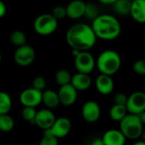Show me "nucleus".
Here are the masks:
<instances>
[{
  "mask_svg": "<svg viewBox=\"0 0 145 145\" xmlns=\"http://www.w3.org/2000/svg\"><path fill=\"white\" fill-rule=\"evenodd\" d=\"M97 37L91 25L85 23H76L71 25L66 32L67 43L80 52L88 51L97 42Z\"/></svg>",
  "mask_w": 145,
  "mask_h": 145,
  "instance_id": "f257e3e1",
  "label": "nucleus"
},
{
  "mask_svg": "<svg viewBox=\"0 0 145 145\" xmlns=\"http://www.w3.org/2000/svg\"><path fill=\"white\" fill-rule=\"evenodd\" d=\"M91 28L97 37L103 40H115L121 32L120 21L111 14H99L91 23Z\"/></svg>",
  "mask_w": 145,
  "mask_h": 145,
  "instance_id": "f03ea898",
  "label": "nucleus"
},
{
  "mask_svg": "<svg viewBox=\"0 0 145 145\" xmlns=\"http://www.w3.org/2000/svg\"><path fill=\"white\" fill-rule=\"evenodd\" d=\"M96 66L102 75L112 76L121 69V55L115 50H104L98 55L96 60Z\"/></svg>",
  "mask_w": 145,
  "mask_h": 145,
  "instance_id": "7ed1b4c3",
  "label": "nucleus"
},
{
  "mask_svg": "<svg viewBox=\"0 0 145 145\" xmlns=\"http://www.w3.org/2000/svg\"><path fill=\"white\" fill-rule=\"evenodd\" d=\"M126 139L136 140L141 138L144 131V125L138 116L127 114L125 118L120 121V129Z\"/></svg>",
  "mask_w": 145,
  "mask_h": 145,
  "instance_id": "20e7f679",
  "label": "nucleus"
},
{
  "mask_svg": "<svg viewBox=\"0 0 145 145\" xmlns=\"http://www.w3.org/2000/svg\"><path fill=\"white\" fill-rule=\"evenodd\" d=\"M57 27L58 20L50 14H42L38 15L33 22V29L40 36L51 35L56 31Z\"/></svg>",
  "mask_w": 145,
  "mask_h": 145,
  "instance_id": "39448f33",
  "label": "nucleus"
},
{
  "mask_svg": "<svg viewBox=\"0 0 145 145\" xmlns=\"http://www.w3.org/2000/svg\"><path fill=\"white\" fill-rule=\"evenodd\" d=\"M74 67L79 73L90 75L96 67V59L89 51L80 52L74 57Z\"/></svg>",
  "mask_w": 145,
  "mask_h": 145,
  "instance_id": "423d86ee",
  "label": "nucleus"
},
{
  "mask_svg": "<svg viewBox=\"0 0 145 145\" xmlns=\"http://www.w3.org/2000/svg\"><path fill=\"white\" fill-rule=\"evenodd\" d=\"M128 114L139 116L145 110V93L134 92L128 96L126 105Z\"/></svg>",
  "mask_w": 145,
  "mask_h": 145,
  "instance_id": "0eeeda50",
  "label": "nucleus"
},
{
  "mask_svg": "<svg viewBox=\"0 0 145 145\" xmlns=\"http://www.w3.org/2000/svg\"><path fill=\"white\" fill-rule=\"evenodd\" d=\"M36 58V52L30 45H24L15 49L14 53V60L20 66L30 65Z\"/></svg>",
  "mask_w": 145,
  "mask_h": 145,
  "instance_id": "6e6552de",
  "label": "nucleus"
},
{
  "mask_svg": "<svg viewBox=\"0 0 145 145\" xmlns=\"http://www.w3.org/2000/svg\"><path fill=\"white\" fill-rule=\"evenodd\" d=\"M42 93L32 88H26L20 94V103L24 107L36 108L42 103Z\"/></svg>",
  "mask_w": 145,
  "mask_h": 145,
  "instance_id": "1a4fd4ad",
  "label": "nucleus"
},
{
  "mask_svg": "<svg viewBox=\"0 0 145 145\" xmlns=\"http://www.w3.org/2000/svg\"><path fill=\"white\" fill-rule=\"evenodd\" d=\"M81 115L85 121L94 123L97 121L101 116V108L96 101L88 100L81 108Z\"/></svg>",
  "mask_w": 145,
  "mask_h": 145,
  "instance_id": "9d476101",
  "label": "nucleus"
},
{
  "mask_svg": "<svg viewBox=\"0 0 145 145\" xmlns=\"http://www.w3.org/2000/svg\"><path fill=\"white\" fill-rule=\"evenodd\" d=\"M71 128H72L71 121L68 118L62 116V117L56 118L52 127L50 129L51 131L52 136L59 139L67 137L69 134Z\"/></svg>",
  "mask_w": 145,
  "mask_h": 145,
  "instance_id": "9b49d317",
  "label": "nucleus"
},
{
  "mask_svg": "<svg viewBox=\"0 0 145 145\" xmlns=\"http://www.w3.org/2000/svg\"><path fill=\"white\" fill-rule=\"evenodd\" d=\"M57 93L60 104L65 106L73 105L78 99V91L71 84L60 87Z\"/></svg>",
  "mask_w": 145,
  "mask_h": 145,
  "instance_id": "f8f14e48",
  "label": "nucleus"
},
{
  "mask_svg": "<svg viewBox=\"0 0 145 145\" xmlns=\"http://www.w3.org/2000/svg\"><path fill=\"white\" fill-rule=\"evenodd\" d=\"M55 114L49 109H42L37 111L34 124H36L39 128L43 130L49 129L52 127L53 123L56 121Z\"/></svg>",
  "mask_w": 145,
  "mask_h": 145,
  "instance_id": "ddd939ff",
  "label": "nucleus"
},
{
  "mask_svg": "<svg viewBox=\"0 0 145 145\" xmlns=\"http://www.w3.org/2000/svg\"><path fill=\"white\" fill-rule=\"evenodd\" d=\"M96 88L103 95H109L114 91L115 82L112 76L106 75H99L95 81Z\"/></svg>",
  "mask_w": 145,
  "mask_h": 145,
  "instance_id": "4468645a",
  "label": "nucleus"
},
{
  "mask_svg": "<svg viewBox=\"0 0 145 145\" xmlns=\"http://www.w3.org/2000/svg\"><path fill=\"white\" fill-rule=\"evenodd\" d=\"M85 3L81 0H74L66 6L67 16L73 20H77L85 15Z\"/></svg>",
  "mask_w": 145,
  "mask_h": 145,
  "instance_id": "2eb2a0df",
  "label": "nucleus"
},
{
  "mask_svg": "<svg viewBox=\"0 0 145 145\" xmlns=\"http://www.w3.org/2000/svg\"><path fill=\"white\" fill-rule=\"evenodd\" d=\"M102 140L104 145H125L126 139L120 130L109 129L104 133Z\"/></svg>",
  "mask_w": 145,
  "mask_h": 145,
  "instance_id": "dca6fc26",
  "label": "nucleus"
},
{
  "mask_svg": "<svg viewBox=\"0 0 145 145\" xmlns=\"http://www.w3.org/2000/svg\"><path fill=\"white\" fill-rule=\"evenodd\" d=\"M91 82L92 81L90 75L77 72L72 76L70 84L77 91H85L90 88Z\"/></svg>",
  "mask_w": 145,
  "mask_h": 145,
  "instance_id": "f3484780",
  "label": "nucleus"
},
{
  "mask_svg": "<svg viewBox=\"0 0 145 145\" xmlns=\"http://www.w3.org/2000/svg\"><path fill=\"white\" fill-rule=\"evenodd\" d=\"M130 15L138 23H145V0H135L132 2Z\"/></svg>",
  "mask_w": 145,
  "mask_h": 145,
  "instance_id": "a211bd4d",
  "label": "nucleus"
},
{
  "mask_svg": "<svg viewBox=\"0 0 145 145\" xmlns=\"http://www.w3.org/2000/svg\"><path fill=\"white\" fill-rule=\"evenodd\" d=\"M42 102L50 110L55 109L60 105L57 92L52 89H46L42 93Z\"/></svg>",
  "mask_w": 145,
  "mask_h": 145,
  "instance_id": "6ab92c4d",
  "label": "nucleus"
},
{
  "mask_svg": "<svg viewBox=\"0 0 145 145\" xmlns=\"http://www.w3.org/2000/svg\"><path fill=\"white\" fill-rule=\"evenodd\" d=\"M132 2L130 0H116L113 4V8L121 16L129 15L131 13Z\"/></svg>",
  "mask_w": 145,
  "mask_h": 145,
  "instance_id": "aec40b11",
  "label": "nucleus"
},
{
  "mask_svg": "<svg viewBox=\"0 0 145 145\" xmlns=\"http://www.w3.org/2000/svg\"><path fill=\"white\" fill-rule=\"evenodd\" d=\"M128 114L126 106L114 105L109 110V116L115 121H121Z\"/></svg>",
  "mask_w": 145,
  "mask_h": 145,
  "instance_id": "412c9836",
  "label": "nucleus"
},
{
  "mask_svg": "<svg viewBox=\"0 0 145 145\" xmlns=\"http://www.w3.org/2000/svg\"><path fill=\"white\" fill-rule=\"evenodd\" d=\"M12 107V99L10 95L3 91H0V116L7 115Z\"/></svg>",
  "mask_w": 145,
  "mask_h": 145,
  "instance_id": "4be33fe9",
  "label": "nucleus"
},
{
  "mask_svg": "<svg viewBox=\"0 0 145 145\" xmlns=\"http://www.w3.org/2000/svg\"><path fill=\"white\" fill-rule=\"evenodd\" d=\"M10 42L13 45L16 46L17 48L26 45V34L20 30H15L11 32L10 34Z\"/></svg>",
  "mask_w": 145,
  "mask_h": 145,
  "instance_id": "5701e85b",
  "label": "nucleus"
},
{
  "mask_svg": "<svg viewBox=\"0 0 145 145\" xmlns=\"http://www.w3.org/2000/svg\"><path fill=\"white\" fill-rule=\"evenodd\" d=\"M71 78H72L71 73L68 71L65 70V69L59 70L56 73V75H55L56 82V83L58 85H60V87H62V86L70 84Z\"/></svg>",
  "mask_w": 145,
  "mask_h": 145,
  "instance_id": "b1692460",
  "label": "nucleus"
},
{
  "mask_svg": "<svg viewBox=\"0 0 145 145\" xmlns=\"http://www.w3.org/2000/svg\"><path fill=\"white\" fill-rule=\"evenodd\" d=\"M15 127L14 119L9 115H2L0 116V131L3 133L11 132Z\"/></svg>",
  "mask_w": 145,
  "mask_h": 145,
  "instance_id": "393cba45",
  "label": "nucleus"
},
{
  "mask_svg": "<svg viewBox=\"0 0 145 145\" xmlns=\"http://www.w3.org/2000/svg\"><path fill=\"white\" fill-rule=\"evenodd\" d=\"M98 8L97 5L93 3H85V15L87 19L94 20L98 16Z\"/></svg>",
  "mask_w": 145,
  "mask_h": 145,
  "instance_id": "a878e982",
  "label": "nucleus"
},
{
  "mask_svg": "<svg viewBox=\"0 0 145 145\" xmlns=\"http://www.w3.org/2000/svg\"><path fill=\"white\" fill-rule=\"evenodd\" d=\"M21 116L22 118L30 122V123H34V119L37 114V110L35 108H32V107H23V109L21 110Z\"/></svg>",
  "mask_w": 145,
  "mask_h": 145,
  "instance_id": "bb28decb",
  "label": "nucleus"
},
{
  "mask_svg": "<svg viewBox=\"0 0 145 145\" xmlns=\"http://www.w3.org/2000/svg\"><path fill=\"white\" fill-rule=\"evenodd\" d=\"M56 20H62L67 16V12H66V7L62 6V5H57L55 6L52 9V12L50 14Z\"/></svg>",
  "mask_w": 145,
  "mask_h": 145,
  "instance_id": "cd10ccee",
  "label": "nucleus"
},
{
  "mask_svg": "<svg viewBox=\"0 0 145 145\" xmlns=\"http://www.w3.org/2000/svg\"><path fill=\"white\" fill-rule=\"evenodd\" d=\"M32 88L38 91L44 92L46 88V80L43 76H36L32 80Z\"/></svg>",
  "mask_w": 145,
  "mask_h": 145,
  "instance_id": "c85d7f7f",
  "label": "nucleus"
},
{
  "mask_svg": "<svg viewBox=\"0 0 145 145\" xmlns=\"http://www.w3.org/2000/svg\"><path fill=\"white\" fill-rule=\"evenodd\" d=\"M133 71L140 75V76H145V59H138L133 64Z\"/></svg>",
  "mask_w": 145,
  "mask_h": 145,
  "instance_id": "c756f323",
  "label": "nucleus"
},
{
  "mask_svg": "<svg viewBox=\"0 0 145 145\" xmlns=\"http://www.w3.org/2000/svg\"><path fill=\"white\" fill-rule=\"evenodd\" d=\"M127 99H128V96L126 94H125L123 93H119L115 95L114 103H115V105H117L126 106V102H127Z\"/></svg>",
  "mask_w": 145,
  "mask_h": 145,
  "instance_id": "7c9ffc66",
  "label": "nucleus"
},
{
  "mask_svg": "<svg viewBox=\"0 0 145 145\" xmlns=\"http://www.w3.org/2000/svg\"><path fill=\"white\" fill-rule=\"evenodd\" d=\"M38 145H59L58 139L53 136H44Z\"/></svg>",
  "mask_w": 145,
  "mask_h": 145,
  "instance_id": "2f4dec72",
  "label": "nucleus"
},
{
  "mask_svg": "<svg viewBox=\"0 0 145 145\" xmlns=\"http://www.w3.org/2000/svg\"><path fill=\"white\" fill-rule=\"evenodd\" d=\"M7 12V7L3 1L0 0V18L3 17Z\"/></svg>",
  "mask_w": 145,
  "mask_h": 145,
  "instance_id": "473e14b6",
  "label": "nucleus"
},
{
  "mask_svg": "<svg viewBox=\"0 0 145 145\" xmlns=\"http://www.w3.org/2000/svg\"><path fill=\"white\" fill-rule=\"evenodd\" d=\"M116 0H100V3L104 5H112L115 3Z\"/></svg>",
  "mask_w": 145,
  "mask_h": 145,
  "instance_id": "72a5a7b5",
  "label": "nucleus"
},
{
  "mask_svg": "<svg viewBox=\"0 0 145 145\" xmlns=\"http://www.w3.org/2000/svg\"><path fill=\"white\" fill-rule=\"evenodd\" d=\"M91 145H104V144H103L102 138H97V139H95V140L91 143Z\"/></svg>",
  "mask_w": 145,
  "mask_h": 145,
  "instance_id": "f704fd0d",
  "label": "nucleus"
},
{
  "mask_svg": "<svg viewBox=\"0 0 145 145\" xmlns=\"http://www.w3.org/2000/svg\"><path fill=\"white\" fill-rule=\"evenodd\" d=\"M139 116V118H140V120H141V121H142V123H143V125L145 126V110L141 114V115H139L138 116Z\"/></svg>",
  "mask_w": 145,
  "mask_h": 145,
  "instance_id": "c9c22d12",
  "label": "nucleus"
},
{
  "mask_svg": "<svg viewBox=\"0 0 145 145\" xmlns=\"http://www.w3.org/2000/svg\"><path fill=\"white\" fill-rule=\"evenodd\" d=\"M79 53H80V51H79V50H76V49H72V54H73V57L77 56V55H78Z\"/></svg>",
  "mask_w": 145,
  "mask_h": 145,
  "instance_id": "e433bc0d",
  "label": "nucleus"
},
{
  "mask_svg": "<svg viewBox=\"0 0 145 145\" xmlns=\"http://www.w3.org/2000/svg\"><path fill=\"white\" fill-rule=\"evenodd\" d=\"M132 145H145V143L141 140V141H137L136 143H134Z\"/></svg>",
  "mask_w": 145,
  "mask_h": 145,
  "instance_id": "4c0bfd02",
  "label": "nucleus"
},
{
  "mask_svg": "<svg viewBox=\"0 0 145 145\" xmlns=\"http://www.w3.org/2000/svg\"><path fill=\"white\" fill-rule=\"evenodd\" d=\"M141 137H142V141L143 142H144L145 143V130L143 131V133H142V135H141Z\"/></svg>",
  "mask_w": 145,
  "mask_h": 145,
  "instance_id": "58836bf2",
  "label": "nucleus"
},
{
  "mask_svg": "<svg viewBox=\"0 0 145 145\" xmlns=\"http://www.w3.org/2000/svg\"><path fill=\"white\" fill-rule=\"evenodd\" d=\"M1 61H2V54L0 53V63H1Z\"/></svg>",
  "mask_w": 145,
  "mask_h": 145,
  "instance_id": "ea45409f",
  "label": "nucleus"
},
{
  "mask_svg": "<svg viewBox=\"0 0 145 145\" xmlns=\"http://www.w3.org/2000/svg\"><path fill=\"white\" fill-rule=\"evenodd\" d=\"M0 40H1V34H0Z\"/></svg>",
  "mask_w": 145,
  "mask_h": 145,
  "instance_id": "a19ab883",
  "label": "nucleus"
},
{
  "mask_svg": "<svg viewBox=\"0 0 145 145\" xmlns=\"http://www.w3.org/2000/svg\"><path fill=\"white\" fill-rule=\"evenodd\" d=\"M144 38H145V36H144Z\"/></svg>",
  "mask_w": 145,
  "mask_h": 145,
  "instance_id": "79ce46f5",
  "label": "nucleus"
}]
</instances>
